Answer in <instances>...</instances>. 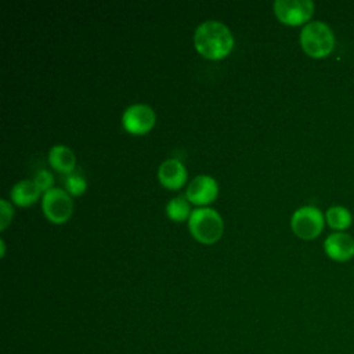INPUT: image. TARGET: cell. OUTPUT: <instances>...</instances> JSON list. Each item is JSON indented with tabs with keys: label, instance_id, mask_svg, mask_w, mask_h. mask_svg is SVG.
<instances>
[{
	"label": "cell",
	"instance_id": "8fae6325",
	"mask_svg": "<svg viewBox=\"0 0 354 354\" xmlns=\"http://www.w3.org/2000/svg\"><path fill=\"white\" fill-rule=\"evenodd\" d=\"M50 165L59 173L71 174L76 165L75 153L65 145H55L48 152Z\"/></svg>",
	"mask_w": 354,
	"mask_h": 354
},
{
	"label": "cell",
	"instance_id": "52a82bcc",
	"mask_svg": "<svg viewBox=\"0 0 354 354\" xmlns=\"http://www.w3.org/2000/svg\"><path fill=\"white\" fill-rule=\"evenodd\" d=\"M156 116L151 106L145 104L130 105L122 116L123 127L131 134H145L155 124Z\"/></svg>",
	"mask_w": 354,
	"mask_h": 354
},
{
	"label": "cell",
	"instance_id": "30bf717a",
	"mask_svg": "<svg viewBox=\"0 0 354 354\" xmlns=\"http://www.w3.org/2000/svg\"><path fill=\"white\" fill-rule=\"evenodd\" d=\"M158 177L163 187L169 189H178L187 181V170L180 160L167 159L159 166Z\"/></svg>",
	"mask_w": 354,
	"mask_h": 354
},
{
	"label": "cell",
	"instance_id": "277c9868",
	"mask_svg": "<svg viewBox=\"0 0 354 354\" xmlns=\"http://www.w3.org/2000/svg\"><path fill=\"white\" fill-rule=\"evenodd\" d=\"M324 223L325 221L321 210L314 206L299 207L290 218L293 232L301 239L317 238L324 228Z\"/></svg>",
	"mask_w": 354,
	"mask_h": 354
},
{
	"label": "cell",
	"instance_id": "2e32d148",
	"mask_svg": "<svg viewBox=\"0 0 354 354\" xmlns=\"http://www.w3.org/2000/svg\"><path fill=\"white\" fill-rule=\"evenodd\" d=\"M33 181H35V184L37 185V188H39L40 191L47 192L48 189H51V187H53V184H54V177H53V174H51L50 171H47V170H40V171L36 173Z\"/></svg>",
	"mask_w": 354,
	"mask_h": 354
},
{
	"label": "cell",
	"instance_id": "5bb4252c",
	"mask_svg": "<svg viewBox=\"0 0 354 354\" xmlns=\"http://www.w3.org/2000/svg\"><path fill=\"white\" fill-rule=\"evenodd\" d=\"M191 213L192 212L189 209V203L183 195L170 199L166 205V214L174 221H184L188 216H191Z\"/></svg>",
	"mask_w": 354,
	"mask_h": 354
},
{
	"label": "cell",
	"instance_id": "5b68a950",
	"mask_svg": "<svg viewBox=\"0 0 354 354\" xmlns=\"http://www.w3.org/2000/svg\"><path fill=\"white\" fill-rule=\"evenodd\" d=\"M41 209L44 216L51 223L62 224L69 220L73 210V203L66 191L61 188H51L43 195Z\"/></svg>",
	"mask_w": 354,
	"mask_h": 354
},
{
	"label": "cell",
	"instance_id": "8992f818",
	"mask_svg": "<svg viewBox=\"0 0 354 354\" xmlns=\"http://www.w3.org/2000/svg\"><path fill=\"white\" fill-rule=\"evenodd\" d=\"M277 18L290 26L307 22L314 12V3L310 0H277L274 3Z\"/></svg>",
	"mask_w": 354,
	"mask_h": 354
},
{
	"label": "cell",
	"instance_id": "7a4b0ae2",
	"mask_svg": "<svg viewBox=\"0 0 354 354\" xmlns=\"http://www.w3.org/2000/svg\"><path fill=\"white\" fill-rule=\"evenodd\" d=\"M300 44L304 53L313 58L329 55L335 47L332 29L321 21L308 22L300 32Z\"/></svg>",
	"mask_w": 354,
	"mask_h": 354
},
{
	"label": "cell",
	"instance_id": "ba28073f",
	"mask_svg": "<svg viewBox=\"0 0 354 354\" xmlns=\"http://www.w3.org/2000/svg\"><path fill=\"white\" fill-rule=\"evenodd\" d=\"M217 183L210 176H196L191 180L187 188V199L195 205L212 203L217 196Z\"/></svg>",
	"mask_w": 354,
	"mask_h": 354
},
{
	"label": "cell",
	"instance_id": "ac0fdd59",
	"mask_svg": "<svg viewBox=\"0 0 354 354\" xmlns=\"http://www.w3.org/2000/svg\"><path fill=\"white\" fill-rule=\"evenodd\" d=\"M0 245H1V257H4V254H6V246H4V241H3V239L0 241Z\"/></svg>",
	"mask_w": 354,
	"mask_h": 354
},
{
	"label": "cell",
	"instance_id": "6da1fadb",
	"mask_svg": "<svg viewBox=\"0 0 354 354\" xmlns=\"http://www.w3.org/2000/svg\"><path fill=\"white\" fill-rule=\"evenodd\" d=\"M194 43L198 53L205 58L221 59L232 50L234 36L224 24L206 21L196 28Z\"/></svg>",
	"mask_w": 354,
	"mask_h": 354
},
{
	"label": "cell",
	"instance_id": "e0dca14e",
	"mask_svg": "<svg viewBox=\"0 0 354 354\" xmlns=\"http://www.w3.org/2000/svg\"><path fill=\"white\" fill-rule=\"evenodd\" d=\"M0 205H1V209H0V230H6L7 225L10 224L11 218H12L14 210L6 199H1Z\"/></svg>",
	"mask_w": 354,
	"mask_h": 354
},
{
	"label": "cell",
	"instance_id": "4fadbf2b",
	"mask_svg": "<svg viewBox=\"0 0 354 354\" xmlns=\"http://www.w3.org/2000/svg\"><path fill=\"white\" fill-rule=\"evenodd\" d=\"M326 223L330 228L343 231L351 225V213L344 206H332L326 210Z\"/></svg>",
	"mask_w": 354,
	"mask_h": 354
},
{
	"label": "cell",
	"instance_id": "7c38bea8",
	"mask_svg": "<svg viewBox=\"0 0 354 354\" xmlns=\"http://www.w3.org/2000/svg\"><path fill=\"white\" fill-rule=\"evenodd\" d=\"M40 189L32 180H22L17 183L11 189V199L18 206H29L35 203L40 196Z\"/></svg>",
	"mask_w": 354,
	"mask_h": 354
},
{
	"label": "cell",
	"instance_id": "9a60e30c",
	"mask_svg": "<svg viewBox=\"0 0 354 354\" xmlns=\"http://www.w3.org/2000/svg\"><path fill=\"white\" fill-rule=\"evenodd\" d=\"M86 187H87L86 180L79 174L71 173L65 178V188L71 195H75V196L82 195L86 191Z\"/></svg>",
	"mask_w": 354,
	"mask_h": 354
},
{
	"label": "cell",
	"instance_id": "9c48e42d",
	"mask_svg": "<svg viewBox=\"0 0 354 354\" xmlns=\"http://www.w3.org/2000/svg\"><path fill=\"white\" fill-rule=\"evenodd\" d=\"M324 250L335 261H347L354 256V239L346 232H333L326 236Z\"/></svg>",
	"mask_w": 354,
	"mask_h": 354
},
{
	"label": "cell",
	"instance_id": "3957f363",
	"mask_svg": "<svg viewBox=\"0 0 354 354\" xmlns=\"http://www.w3.org/2000/svg\"><path fill=\"white\" fill-rule=\"evenodd\" d=\"M188 227L192 236L205 245L217 242L223 235V218L214 209L209 207L192 210Z\"/></svg>",
	"mask_w": 354,
	"mask_h": 354
}]
</instances>
